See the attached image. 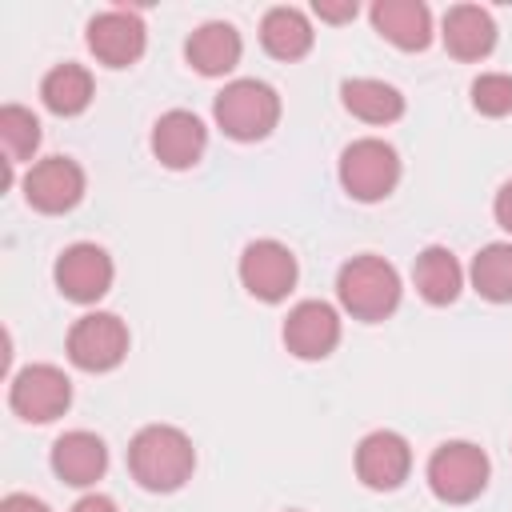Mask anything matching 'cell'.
Masks as SVG:
<instances>
[{
    "label": "cell",
    "instance_id": "6da1fadb",
    "mask_svg": "<svg viewBox=\"0 0 512 512\" xmlns=\"http://www.w3.org/2000/svg\"><path fill=\"white\" fill-rule=\"evenodd\" d=\"M128 472L144 492H176L196 472V448L180 428L148 424L128 444Z\"/></svg>",
    "mask_w": 512,
    "mask_h": 512
},
{
    "label": "cell",
    "instance_id": "7a4b0ae2",
    "mask_svg": "<svg viewBox=\"0 0 512 512\" xmlns=\"http://www.w3.org/2000/svg\"><path fill=\"white\" fill-rule=\"evenodd\" d=\"M400 296H404V284H400V272L376 256V252H364V256H352L340 264L336 272V300L340 308L360 320V324H380L388 320L396 308H400Z\"/></svg>",
    "mask_w": 512,
    "mask_h": 512
},
{
    "label": "cell",
    "instance_id": "3957f363",
    "mask_svg": "<svg viewBox=\"0 0 512 512\" xmlns=\"http://www.w3.org/2000/svg\"><path fill=\"white\" fill-rule=\"evenodd\" d=\"M212 116H216V128L228 140L256 144V140L272 136V128L280 124V96H276L272 84H264L256 76H244V80H232L216 92Z\"/></svg>",
    "mask_w": 512,
    "mask_h": 512
},
{
    "label": "cell",
    "instance_id": "277c9868",
    "mask_svg": "<svg viewBox=\"0 0 512 512\" xmlns=\"http://www.w3.org/2000/svg\"><path fill=\"white\" fill-rule=\"evenodd\" d=\"M340 188L360 200V204H376L384 196L396 192L400 184V156L388 140L380 136H360L340 152Z\"/></svg>",
    "mask_w": 512,
    "mask_h": 512
},
{
    "label": "cell",
    "instance_id": "5b68a950",
    "mask_svg": "<svg viewBox=\"0 0 512 512\" xmlns=\"http://www.w3.org/2000/svg\"><path fill=\"white\" fill-rule=\"evenodd\" d=\"M428 488L436 500L444 504H468L476 500L484 488H488V476H492V464L484 456L480 444L472 440H444L432 456H428Z\"/></svg>",
    "mask_w": 512,
    "mask_h": 512
},
{
    "label": "cell",
    "instance_id": "8992f818",
    "mask_svg": "<svg viewBox=\"0 0 512 512\" xmlns=\"http://www.w3.org/2000/svg\"><path fill=\"white\" fill-rule=\"evenodd\" d=\"M128 324L116 312H88L68 328V360L80 372H112L128 356Z\"/></svg>",
    "mask_w": 512,
    "mask_h": 512
},
{
    "label": "cell",
    "instance_id": "52a82bcc",
    "mask_svg": "<svg viewBox=\"0 0 512 512\" xmlns=\"http://www.w3.org/2000/svg\"><path fill=\"white\" fill-rule=\"evenodd\" d=\"M72 404V380L56 364H28L8 384V408L28 424H52Z\"/></svg>",
    "mask_w": 512,
    "mask_h": 512
},
{
    "label": "cell",
    "instance_id": "ba28073f",
    "mask_svg": "<svg viewBox=\"0 0 512 512\" xmlns=\"http://www.w3.org/2000/svg\"><path fill=\"white\" fill-rule=\"evenodd\" d=\"M296 256L288 244L280 240H252L240 252V284L248 296L264 300V304H280L288 300V292L296 288Z\"/></svg>",
    "mask_w": 512,
    "mask_h": 512
},
{
    "label": "cell",
    "instance_id": "9c48e42d",
    "mask_svg": "<svg viewBox=\"0 0 512 512\" xmlns=\"http://www.w3.org/2000/svg\"><path fill=\"white\" fill-rule=\"evenodd\" d=\"M112 276H116L112 256L92 240L68 244L56 256V268H52V280H56L60 296L72 300V304H96L100 296H108Z\"/></svg>",
    "mask_w": 512,
    "mask_h": 512
},
{
    "label": "cell",
    "instance_id": "30bf717a",
    "mask_svg": "<svg viewBox=\"0 0 512 512\" xmlns=\"http://www.w3.org/2000/svg\"><path fill=\"white\" fill-rule=\"evenodd\" d=\"M84 40H88V52L104 68H132L144 56L148 28H144L140 12H132V8H108V12H96L88 20Z\"/></svg>",
    "mask_w": 512,
    "mask_h": 512
},
{
    "label": "cell",
    "instance_id": "8fae6325",
    "mask_svg": "<svg viewBox=\"0 0 512 512\" xmlns=\"http://www.w3.org/2000/svg\"><path fill=\"white\" fill-rule=\"evenodd\" d=\"M24 200L44 216H64L84 200V168L72 156H44L24 172Z\"/></svg>",
    "mask_w": 512,
    "mask_h": 512
},
{
    "label": "cell",
    "instance_id": "7c38bea8",
    "mask_svg": "<svg viewBox=\"0 0 512 512\" xmlns=\"http://www.w3.org/2000/svg\"><path fill=\"white\" fill-rule=\"evenodd\" d=\"M280 336L296 360H324L340 344V312L328 300H300L284 316Z\"/></svg>",
    "mask_w": 512,
    "mask_h": 512
},
{
    "label": "cell",
    "instance_id": "4fadbf2b",
    "mask_svg": "<svg viewBox=\"0 0 512 512\" xmlns=\"http://www.w3.org/2000/svg\"><path fill=\"white\" fill-rule=\"evenodd\" d=\"M412 472V448L400 432L376 428L356 444V476L372 492H396Z\"/></svg>",
    "mask_w": 512,
    "mask_h": 512
},
{
    "label": "cell",
    "instance_id": "5bb4252c",
    "mask_svg": "<svg viewBox=\"0 0 512 512\" xmlns=\"http://www.w3.org/2000/svg\"><path fill=\"white\" fill-rule=\"evenodd\" d=\"M204 148H208V128L188 108H172V112H164L152 124V156L164 168H172V172L196 168L200 156H204Z\"/></svg>",
    "mask_w": 512,
    "mask_h": 512
},
{
    "label": "cell",
    "instance_id": "9a60e30c",
    "mask_svg": "<svg viewBox=\"0 0 512 512\" xmlns=\"http://www.w3.org/2000/svg\"><path fill=\"white\" fill-rule=\"evenodd\" d=\"M52 472L72 484V488H92L104 472H108V444L96 436V432H84V428H72L64 436H56L52 444Z\"/></svg>",
    "mask_w": 512,
    "mask_h": 512
},
{
    "label": "cell",
    "instance_id": "2e32d148",
    "mask_svg": "<svg viewBox=\"0 0 512 512\" xmlns=\"http://www.w3.org/2000/svg\"><path fill=\"white\" fill-rule=\"evenodd\" d=\"M440 40L448 48V56L472 64V60H484L492 48H496V20L488 8L480 4H452L444 12V24H440Z\"/></svg>",
    "mask_w": 512,
    "mask_h": 512
},
{
    "label": "cell",
    "instance_id": "e0dca14e",
    "mask_svg": "<svg viewBox=\"0 0 512 512\" xmlns=\"http://www.w3.org/2000/svg\"><path fill=\"white\" fill-rule=\"evenodd\" d=\"M368 20L400 52H424L432 44V12L420 0H376Z\"/></svg>",
    "mask_w": 512,
    "mask_h": 512
},
{
    "label": "cell",
    "instance_id": "ac0fdd59",
    "mask_svg": "<svg viewBox=\"0 0 512 512\" xmlns=\"http://www.w3.org/2000/svg\"><path fill=\"white\" fill-rule=\"evenodd\" d=\"M240 52H244V40L228 20H208L184 40V60L200 76H228L240 64Z\"/></svg>",
    "mask_w": 512,
    "mask_h": 512
},
{
    "label": "cell",
    "instance_id": "d6986e66",
    "mask_svg": "<svg viewBox=\"0 0 512 512\" xmlns=\"http://www.w3.org/2000/svg\"><path fill=\"white\" fill-rule=\"evenodd\" d=\"M412 284H416V292H420L424 304L448 308V304H456V296L464 292V268H460V260L452 256V248L428 244V248L416 256V264H412Z\"/></svg>",
    "mask_w": 512,
    "mask_h": 512
},
{
    "label": "cell",
    "instance_id": "ffe728a7",
    "mask_svg": "<svg viewBox=\"0 0 512 512\" xmlns=\"http://www.w3.org/2000/svg\"><path fill=\"white\" fill-rule=\"evenodd\" d=\"M340 104L364 124H392L404 116V92L376 76H352L340 84Z\"/></svg>",
    "mask_w": 512,
    "mask_h": 512
},
{
    "label": "cell",
    "instance_id": "44dd1931",
    "mask_svg": "<svg viewBox=\"0 0 512 512\" xmlns=\"http://www.w3.org/2000/svg\"><path fill=\"white\" fill-rule=\"evenodd\" d=\"M312 40H316L312 20L300 8L280 4V8H268L260 20V44L272 60H300L312 52Z\"/></svg>",
    "mask_w": 512,
    "mask_h": 512
},
{
    "label": "cell",
    "instance_id": "7402d4cb",
    "mask_svg": "<svg viewBox=\"0 0 512 512\" xmlns=\"http://www.w3.org/2000/svg\"><path fill=\"white\" fill-rule=\"evenodd\" d=\"M40 100L56 116H80L92 104V72L84 64H56L40 80Z\"/></svg>",
    "mask_w": 512,
    "mask_h": 512
},
{
    "label": "cell",
    "instance_id": "603a6c76",
    "mask_svg": "<svg viewBox=\"0 0 512 512\" xmlns=\"http://www.w3.org/2000/svg\"><path fill=\"white\" fill-rule=\"evenodd\" d=\"M468 280H472L476 296H484L488 304H512V240L484 244L472 256Z\"/></svg>",
    "mask_w": 512,
    "mask_h": 512
},
{
    "label": "cell",
    "instance_id": "cb8c5ba5",
    "mask_svg": "<svg viewBox=\"0 0 512 512\" xmlns=\"http://www.w3.org/2000/svg\"><path fill=\"white\" fill-rule=\"evenodd\" d=\"M0 144H4V164H24L40 148V120L24 104H4L0 108Z\"/></svg>",
    "mask_w": 512,
    "mask_h": 512
},
{
    "label": "cell",
    "instance_id": "d4e9b609",
    "mask_svg": "<svg viewBox=\"0 0 512 512\" xmlns=\"http://www.w3.org/2000/svg\"><path fill=\"white\" fill-rule=\"evenodd\" d=\"M468 92H472V108L480 116L500 120L512 112V76L508 72H480Z\"/></svg>",
    "mask_w": 512,
    "mask_h": 512
},
{
    "label": "cell",
    "instance_id": "484cf974",
    "mask_svg": "<svg viewBox=\"0 0 512 512\" xmlns=\"http://www.w3.org/2000/svg\"><path fill=\"white\" fill-rule=\"evenodd\" d=\"M312 12L328 24H348V20H356V0H340V4L336 0H316Z\"/></svg>",
    "mask_w": 512,
    "mask_h": 512
},
{
    "label": "cell",
    "instance_id": "4316f807",
    "mask_svg": "<svg viewBox=\"0 0 512 512\" xmlns=\"http://www.w3.org/2000/svg\"><path fill=\"white\" fill-rule=\"evenodd\" d=\"M492 216H496V224L512 236V180H504L500 188H496V200H492Z\"/></svg>",
    "mask_w": 512,
    "mask_h": 512
},
{
    "label": "cell",
    "instance_id": "83f0119b",
    "mask_svg": "<svg viewBox=\"0 0 512 512\" xmlns=\"http://www.w3.org/2000/svg\"><path fill=\"white\" fill-rule=\"evenodd\" d=\"M0 512H52L40 496H28V492H8L0 500Z\"/></svg>",
    "mask_w": 512,
    "mask_h": 512
},
{
    "label": "cell",
    "instance_id": "f1b7e54d",
    "mask_svg": "<svg viewBox=\"0 0 512 512\" xmlns=\"http://www.w3.org/2000/svg\"><path fill=\"white\" fill-rule=\"evenodd\" d=\"M72 512H116V500L104 496V492H88V496H80L72 504Z\"/></svg>",
    "mask_w": 512,
    "mask_h": 512
},
{
    "label": "cell",
    "instance_id": "f546056e",
    "mask_svg": "<svg viewBox=\"0 0 512 512\" xmlns=\"http://www.w3.org/2000/svg\"><path fill=\"white\" fill-rule=\"evenodd\" d=\"M288 512H296V508H288Z\"/></svg>",
    "mask_w": 512,
    "mask_h": 512
}]
</instances>
